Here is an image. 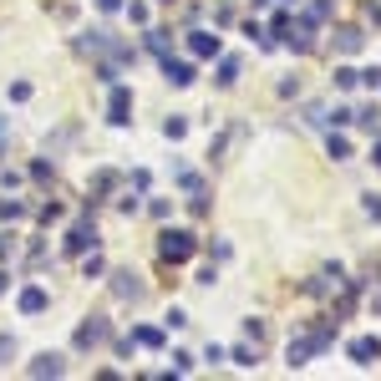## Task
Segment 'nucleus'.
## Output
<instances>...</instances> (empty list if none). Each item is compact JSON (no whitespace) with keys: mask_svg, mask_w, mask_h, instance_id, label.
<instances>
[{"mask_svg":"<svg viewBox=\"0 0 381 381\" xmlns=\"http://www.w3.org/2000/svg\"><path fill=\"white\" fill-rule=\"evenodd\" d=\"M193 249H199V244H193L188 229H168V234H163V259H173V265L193 259Z\"/></svg>","mask_w":381,"mask_h":381,"instance_id":"obj_1","label":"nucleus"},{"mask_svg":"<svg viewBox=\"0 0 381 381\" xmlns=\"http://www.w3.org/2000/svg\"><path fill=\"white\" fill-rule=\"evenodd\" d=\"M351 361H356V366L381 361V336H361V340H351Z\"/></svg>","mask_w":381,"mask_h":381,"instance_id":"obj_2","label":"nucleus"},{"mask_svg":"<svg viewBox=\"0 0 381 381\" xmlns=\"http://www.w3.org/2000/svg\"><path fill=\"white\" fill-rule=\"evenodd\" d=\"M127 112H133V91H127V87H112V102H107V122H117V127H122V122H127Z\"/></svg>","mask_w":381,"mask_h":381,"instance_id":"obj_3","label":"nucleus"},{"mask_svg":"<svg viewBox=\"0 0 381 381\" xmlns=\"http://www.w3.org/2000/svg\"><path fill=\"white\" fill-rule=\"evenodd\" d=\"M97 340H107V320H97V315H91V320L82 325V331H76V346H97Z\"/></svg>","mask_w":381,"mask_h":381,"instance_id":"obj_4","label":"nucleus"},{"mask_svg":"<svg viewBox=\"0 0 381 381\" xmlns=\"http://www.w3.org/2000/svg\"><path fill=\"white\" fill-rule=\"evenodd\" d=\"M336 46H340V51H346V56H356V51L366 46V36L356 31V25H340V31H336Z\"/></svg>","mask_w":381,"mask_h":381,"instance_id":"obj_5","label":"nucleus"},{"mask_svg":"<svg viewBox=\"0 0 381 381\" xmlns=\"http://www.w3.org/2000/svg\"><path fill=\"white\" fill-rule=\"evenodd\" d=\"M46 305H51L46 290H36V285H31V290H21V315H41Z\"/></svg>","mask_w":381,"mask_h":381,"instance_id":"obj_6","label":"nucleus"},{"mask_svg":"<svg viewBox=\"0 0 381 381\" xmlns=\"http://www.w3.org/2000/svg\"><path fill=\"white\" fill-rule=\"evenodd\" d=\"M87 244H97V229H91V224H76V229H72V239H67V249H72V254H82Z\"/></svg>","mask_w":381,"mask_h":381,"instance_id":"obj_7","label":"nucleus"},{"mask_svg":"<svg viewBox=\"0 0 381 381\" xmlns=\"http://www.w3.org/2000/svg\"><path fill=\"white\" fill-rule=\"evenodd\" d=\"M193 56H219V36H208V31H193Z\"/></svg>","mask_w":381,"mask_h":381,"instance_id":"obj_8","label":"nucleus"},{"mask_svg":"<svg viewBox=\"0 0 381 381\" xmlns=\"http://www.w3.org/2000/svg\"><path fill=\"white\" fill-rule=\"evenodd\" d=\"M31 376H61V356H36L31 361Z\"/></svg>","mask_w":381,"mask_h":381,"instance_id":"obj_9","label":"nucleus"},{"mask_svg":"<svg viewBox=\"0 0 381 381\" xmlns=\"http://www.w3.org/2000/svg\"><path fill=\"white\" fill-rule=\"evenodd\" d=\"M168 82H173V87H188V82H193V67H188V61H168Z\"/></svg>","mask_w":381,"mask_h":381,"instance_id":"obj_10","label":"nucleus"},{"mask_svg":"<svg viewBox=\"0 0 381 381\" xmlns=\"http://www.w3.org/2000/svg\"><path fill=\"white\" fill-rule=\"evenodd\" d=\"M310 351H315V346H310V336H305V340H290V351H285V356H290V366H305Z\"/></svg>","mask_w":381,"mask_h":381,"instance_id":"obj_11","label":"nucleus"},{"mask_svg":"<svg viewBox=\"0 0 381 381\" xmlns=\"http://www.w3.org/2000/svg\"><path fill=\"white\" fill-rule=\"evenodd\" d=\"M117 295H122V300H138V295H142L138 274H117Z\"/></svg>","mask_w":381,"mask_h":381,"instance_id":"obj_12","label":"nucleus"},{"mask_svg":"<svg viewBox=\"0 0 381 381\" xmlns=\"http://www.w3.org/2000/svg\"><path fill=\"white\" fill-rule=\"evenodd\" d=\"M239 82V61H224V67H219V87H234Z\"/></svg>","mask_w":381,"mask_h":381,"instance_id":"obj_13","label":"nucleus"},{"mask_svg":"<svg viewBox=\"0 0 381 381\" xmlns=\"http://www.w3.org/2000/svg\"><path fill=\"white\" fill-rule=\"evenodd\" d=\"M254 361H259L254 346H239V351H234V366H254Z\"/></svg>","mask_w":381,"mask_h":381,"instance_id":"obj_14","label":"nucleus"},{"mask_svg":"<svg viewBox=\"0 0 381 381\" xmlns=\"http://www.w3.org/2000/svg\"><path fill=\"white\" fill-rule=\"evenodd\" d=\"M133 340H138V346H163V336H157V331H148V325H142V331H138Z\"/></svg>","mask_w":381,"mask_h":381,"instance_id":"obj_15","label":"nucleus"},{"mask_svg":"<svg viewBox=\"0 0 381 381\" xmlns=\"http://www.w3.org/2000/svg\"><path fill=\"white\" fill-rule=\"evenodd\" d=\"M346 153H351V142H346V138H336V133H331V157H336V163H340V157H346Z\"/></svg>","mask_w":381,"mask_h":381,"instance_id":"obj_16","label":"nucleus"},{"mask_svg":"<svg viewBox=\"0 0 381 381\" xmlns=\"http://www.w3.org/2000/svg\"><path fill=\"white\" fill-rule=\"evenodd\" d=\"M163 133H168V138H183V133H188V122H183V117H168Z\"/></svg>","mask_w":381,"mask_h":381,"instance_id":"obj_17","label":"nucleus"},{"mask_svg":"<svg viewBox=\"0 0 381 381\" xmlns=\"http://www.w3.org/2000/svg\"><path fill=\"white\" fill-rule=\"evenodd\" d=\"M336 87H340V91H346V87H356V72H351V67H340V72H336Z\"/></svg>","mask_w":381,"mask_h":381,"instance_id":"obj_18","label":"nucleus"},{"mask_svg":"<svg viewBox=\"0 0 381 381\" xmlns=\"http://www.w3.org/2000/svg\"><path fill=\"white\" fill-rule=\"evenodd\" d=\"M356 82H366V87H381V67H371V72H356Z\"/></svg>","mask_w":381,"mask_h":381,"instance_id":"obj_19","label":"nucleus"},{"mask_svg":"<svg viewBox=\"0 0 381 381\" xmlns=\"http://www.w3.org/2000/svg\"><path fill=\"white\" fill-rule=\"evenodd\" d=\"M371 163H381V142H371Z\"/></svg>","mask_w":381,"mask_h":381,"instance_id":"obj_20","label":"nucleus"}]
</instances>
